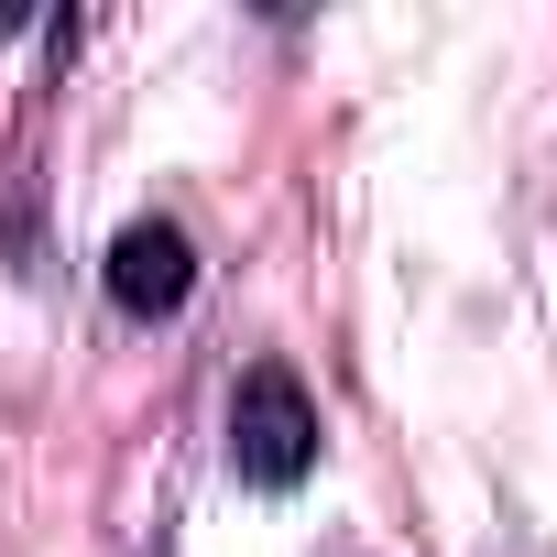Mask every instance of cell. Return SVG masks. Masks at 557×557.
I'll return each instance as SVG.
<instances>
[{
	"label": "cell",
	"instance_id": "cell-1",
	"mask_svg": "<svg viewBox=\"0 0 557 557\" xmlns=\"http://www.w3.org/2000/svg\"><path fill=\"white\" fill-rule=\"evenodd\" d=\"M318 405H307V383L285 372V361H251L240 372V394H230V470L251 481V492H296L307 470H318Z\"/></svg>",
	"mask_w": 557,
	"mask_h": 557
},
{
	"label": "cell",
	"instance_id": "cell-2",
	"mask_svg": "<svg viewBox=\"0 0 557 557\" xmlns=\"http://www.w3.org/2000/svg\"><path fill=\"white\" fill-rule=\"evenodd\" d=\"M99 273H110V307H121V318H175V307L197 296V240H186L175 219H132Z\"/></svg>",
	"mask_w": 557,
	"mask_h": 557
}]
</instances>
